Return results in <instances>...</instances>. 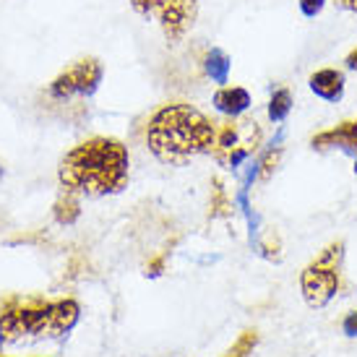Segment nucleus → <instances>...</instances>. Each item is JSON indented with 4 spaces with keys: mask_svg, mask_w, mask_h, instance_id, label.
<instances>
[{
    "mask_svg": "<svg viewBox=\"0 0 357 357\" xmlns=\"http://www.w3.org/2000/svg\"><path fill=\"white\" fill-rule=\"evenodd\" d=\"M130 157L126 144L118 139H89L73 146L60 159L58 178L63 190L76 196L100 199L120 193L128 183Z\"/></svg>",
    "mask_w": 357,
    "mask_h": 357,
    "instance_id": "nucleus-1",
    "label": "nucleus"
},
{
    "mask_svg": "<svg viewBox=\"0 0 357 357\" xmlns=\"http://www.w3.org/2000/svg\"><path fill=\"white\" fill-rule=\"evenodd\" d=\"M217 141V123L188 102H169L149 118L146 146L162 165L180 167L190 159L208 154Z\"/></svg>",
    "mask_w": 357,
    "mask_h": 357,
    "instance_id": "nucleus-2",
    "label": "nucleus"
},
{
    "mask_svg": "<svg viewBox=\"0 0 357 357\" xmlns=\"http://www.w3.org/2000/svg\"><path fill=\"white\" fill-rule=\"evenodd\" d=\"M76 300L10 298L0 307V344L63 339L79 324Z\"/></svg>",
    "mask_w": 357,
    "mask_h": 357,
    "instance_id": "nucleus-3",
    "label": "nucleus"
},
{
    "mask_svg": "<svg viewBox=\"0 0 357 357\" xmlns=\"http://www.w3.org/2000/svg\"><path fill=\"white\" fill-rule=\"evenodd\" d=\"M344 258V243H331L321 250V256L303 268L300 274V289L310 307H326L339 292V268Z\"/></svg>",
    "mask_w": 357,
    "mask_h": 357,
    "instance_id": "nucleus-4",
    "label": "nucleus"
},
{
    "mask_svg": "<svg viewBox=\"0 0 357 357\" xmlns=\"http://www.w3.org/2000/svg\"><path fill=\"white\" fill-rule=\"evenodd\" d=\"M264 141L261 126L253 118H229L227 123H222V128H217V141H214V159L222 167L238 169L245 159H250L258 151Z\"/></svg>",
    "mask_w": 357,
    "mask_h": 357,
    "instance_id": "nucleus-5",
    "label": "nucleus"
},
{
    "mask_svg": "<svg viewBox=\"0 0 357 357\" xmlns=\"http://www.w3.org/2000/svg\"><path fill=\"white\" fill-rule=\"evenodd\" d=\"M130 8L144 19H157L172 45H178L199 19V0H130Z\"/></svg>",
    "mask_w": 357,
    "mask_h": 357,
    "instance_id": "nucleus-6",
    "label": "nucleus"
},
{
    "mask_svg": "<svg viewBox=\"0 0 357 357\" xmlns=\"http://www.w3.org/2000/svg\"><path fill=\"white\" fill-rule=\"evenodd\" d=\"M102 84V66L97 58H84L79 63H73L68 70H63L58 79L50 84V94L52 100H73V97H81L86 100L94 91L100 89Z\"/></svg>",
    "mask_w": 357,
    "mask_h": 357,
    "instance_id": "nucleus-7",
    "label": "nucleus"
},
{
    "mask_svg": "<svg viewBox=\"0 0 357 357\" xmlns=\"http://www.w3.org/2000/svg\"><path fill=\"white\" fill-rule=\"evenodd\" d=\"M310 144H313V149H318V151L342 149V151H349V154H357V123L344 120V123H339L337 128L324 130V133L313 136Z\"/></svg>",
    "mask_w": 357,
    "mask_h": 357,
    "instance_id": "nucleus-8",
    "label": "nucleus"
},
{
    "mask_svg": "<svg viewBox=\"0 0 357 357\" xmlns=\"http://www.w3.org/2000/svg\"><path fill=\"white\" fill-rule=\"evenodd\" d=\"M307 86L324 102H339L344 97V73L337 68H321L307 79Z\"/></svg>",
    "mask_w": 357,
    "mask_h": 357,
    "instance_id": "nucleus-9",
    "label": "nucleus"
},
{
    "mask_svg": "<svg viewBox=\"0 0 357 357\" xmlns=\"http://www.w3.org/2000/svg\"><path fill=\"white\" fill-rule=\"evenodd\" d=\"M211 102H214V107H217L222 115L240 118L243 112H248L250 94H248V89H243V86H219L217 94L211 97Z\"/></svg>",
    "mask_w": 357,
    "mask_h": 357,
    "instance_id": "nucleus-10",
    "label": "nucleus"
},
{
    "mask_svg": "<svg viewBox=\"0 0 357 357\" xmlns=\"http://www.w3.org/2000/svg\"><path fill=\"white\" fill-rule=\"evenodd\" d=\"M204 68H206V76L214 81V84H227L229 58L219 50V47H214V50L206 52V58H204Z\"/></svg>",
    "mask_w": 357,
    "mask_h": 357,
    "instance_id": "nucleus-11",
    "label": "nucleus"
},
{
    "mask_svg": "<svg viewBox=\"0 0 357 357\" xmlns=\"http://www.w3.org/2000/svg\"><path fill=\"white\" fill-rule=\"evenodd\" d=\"M52 214L58 219V225H73L76 219L81 217V204H79V196L76 193H68V190H63V196L55 201V206H52Z\"/></svg>",
    "mask_w": 357,
    "mask_h": 357,
    "instance_id": "nucleus-12",
    "label": "nucleus"
},
{
    "mask_svg": "<svg viewBox=\"0 0 357 357\" xmlns=\"http://www.w3.org/2000/svg\"><path fill=\"white\" fill-rule=\"evenodd\" d=\"M211 201H208V217H227L232 211V201L227 199V190L222 185V180L214 178L211 180Z\"/></svg>",
    "mask_w": 357,
    "mask_h": 357,
    "instance_id": "nucleus-13",
    "label": "nucleus"
},
{
    "mask_svg": "<svg viewBox=\"0 0 357 357\" xmlns=\"http://www.w3.org/2000/svg\"><path fill=\"white\" fill-rule=\"evenodd\" d=\"M289 109H292V94L289 89H277L268 100V120L271 123H282L287 120Z\"/></svg>",
    "mask_w": 357,
    "mask_h": 357,
    "instance_id": "nucleus-14",
    "label": "nucleus"
},
{
    "mask_svg": "<svg viewBox=\"0 0 357 357\" xmlns=\"http://www.w3.org/2000/svg\"><path fill=\"white\" fill-rule=\"evenodd\" d=\"M258 344V331L256 328H248V331H243L240 334V339L235 342V347L229 349L225 357H248L253 349H256Z\"/></svg>",
    "mask_w": 357,
    "mask_h": 357,
    "instance_id": "nucleus-15",
    "label": "nucleus"
},
{
    "mask_svg": "<svg viewBox=\"0 0 357 357\" xmlns=\"http://www.w3.org/2000/svg\"><path fill=\"white\" fill-rule=\"evenodd\" d=\"M279 157H282V149H268L264 157H261V162H258V172H261V180H268L271 178V172L277 169V162Z\"/></svg>",
    "mask_w": 357,
    "mask_h": 357,
    "instance_id": "nucleus-16",
    "label": "nucleus"
},
{
    "mask_svg": "<svg viewBox=\"0 0 357 357\" xmlns=\"http://www.w3.org/2000/svg\"><path fill=\"white\" fill-rule=\"evenodd\" d=\"M324 6H326V0H300V10L307 19H316L318 13L324 10Z\"/></svg>",
    "mask_w": 357,
    "mask_h": 357,
    "instance_id": "nucleus-17",
    "label": "nucleus"
},
{
    "mask_svg": "<svg viewBox=\"0 0 357 357\" xmlns=\"http://www.w3.org/2000/svg\"><path fill=\"white\" fill-rule=\"evenodd\" d=\"M342 331L347 334V337H357V310L347 313L344 321H342Z\"/></svg>",
    "mask_w": 357,
    "mask_h": 357,
    "instance_id": "nucleus-18",
    "label": "nucleus"
},
{
    "mask_svg": "<svg viewBox=\"0 0 357 357\" xmlns=\"http://www.w3.org/2000/svg\"><path fill=\"white\" fill-rule=\"evenodd\" d=\"M162 266H165V258H154L149 266H146V274H149V277H157L159 271H162Z\"/></svg>",
    "mask_w": 357,
    "mask_h": 357,
    "instance_id": "nucleus-19",
    "label": "nucleus"
},
{
    "mask_svg": "<svg viewBox=\"0 0 357 357\" xmlns=\"http://www.w3.org/2000/svg\"><path fill=\"white\" fill-rule=\"evenodd\" d=\"M334 3H337V8L349 10V13H357V0H334Z\"/></svg>",
    "mask_w": 357,
    "mask_h": 357,
    "instance_id": "nucleus-20",
    "label": "nucleus"
},
{
    "mask_svg": "<svg viewBox=\"0 0 357 357\" xmlns=\"http://www.w3.org/2000/svg\"><path fill=\"white\" fill-rule=\"evenodd\" d=\"M344 66H347L349 70H355V73H357V50H352V52H349V55H347V60H344Z\"/></svg>",
    "mask_w": 357,
    "mask_h": 357,
    "instance_id": "nucleus-21",
    "label": "nucleus"
},
{
    "mask_svg": "<svg viewBox=\"0 0 357 357\" xmlns=\"http://www.w3.org/2000/svg\"><path fill=\"white\" fill-rule=\"evenodd\" d=\"M355 175H357V154H355Z\"/></svg>",
    "mask_w": 357,
    "mask_h": 357,
    "instance_id": "nucleus-22",
    "label": "nucleus"
},
{
    "mask_svg": "<svg viewBox=\"0 0 357 357\" xmlns=\"http://www.w3.org/2000/svg\"><path fill=\"white\" fill-rule=\"evenodd\" d=\"M0 178H3V165H0Z\"/></svg>",
    "mask_w": 357,
    "mask_h": 357,
    "instance_id": "nucleus-23",
    "label": "nucleus"
}]
</instances>
